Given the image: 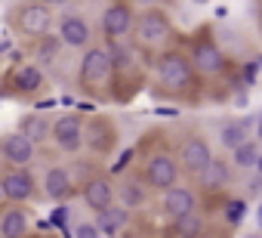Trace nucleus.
I'll return each mask as SVG.
<instances>
[{
    "label": "nucleus",
    "instance_id": "1",
    "mask_svg": "<svg viewBox=\"0 0 262 238\" xmlns=\"http://www.w3.org/2000/svg\"><path fill=\"white\" fill-rule=\"evenodd\" d=\"M136 41L142 44V47H161L167 37H170V22H167V16L164 13H158V10H145L139 19H136Z\"/></svg>",
    "mask_w": 262,
    "mask_h": 238
},
{
    "label": "nucleus",
    "instance_id": "2",
    "mask_svg": "<svg viewBox=\"0 0 262 238\" xmlns=\"http://www.w3.org/2000/svg\"><path fill=\"white\" fill-rule=\"evenodd\" d=\"M158 81L167 87V90H182L191 84V62L182 59L179 53H170L158 62Z\"/></svg>",
    "mask_w": 262,
    "mask_h": 238
},
{
    "label": "nucleus",
    "instance_id": "3",
    "mask_svg": "<svg viewBox=\"0 0 262 238\" xmlns=\"http://www.w3.org/2000/svg\"><path fill=\"white\" fill-rule=\"evenodd\" d=\"M50 22H53V13L47 4H25L19 13H16V25L19 31L31 34V37H40L50 31Z\"/></svg>",
    "mask_w": 262,
    "mask_h": 238
},
{
    "label": "nucleus",
    "instance_id": "4",
    "mask_svg": "<svg viewBox=\"0 0 262 238\" xmlns=\"http://www.w3.org/2000/svg\"><path fill=\"white\" fill-rule=\"evenodd\" d=\"M111 68H114V65H111L108 50L93 47V50H86V56H83V62H80V81L90 84V87H99V84L108 81Z\"/></svg>",
    "mask_w": 262,
    "mask_h": 238
},
{
    "label": "nucleus",
    "instance_id": "5",
    "mask_svg": "<svg viewBox=\"0 0 262 238\" xmlns=\"http://www.w3.org/2000/svg\"><path fill=\"white\" fill-rule=\"evenodd\" d=\"M133 28H136V22H133V13H129V7L114 4V7L105 10V16H102V31H105V37H108L111 44H117L120 37H126Z\"/></svg>",
    "mask_w": 262,
    "mask_h": 238
},
{
    "label": "nucleus",
    "instance_id": "6",
    "mask_svg": "<svg viewBox=\"0 0 262 238\" xmlns=\"http://www.w3.org/2000/svg\"><path fill=\"white\" fill-rule=\"evenodd\" d=\"M179 161H182V167L185 170H191V173H204L207 167H210V161H213V152H210V146L201 140V136H188L185 143H182V149H179Z\"/></svg>",
    "mask_w": 262,
    "mask_h": 238
},
{
    "label": "nucleus",
    "instance_id": "7",
    "mask_svg": "<svg viewBox=\"0 0 262 238\" xmlns=\"http://www.w3.org/2000/svg\"><path fill=\"white\" fill-rule=\"evenodd\" d=\"M53 140L59 149L65 152H74L83 146V124H80V117L77 114H62L59 121L53 124Z\"/></svg>",
    "mask_w": 262,
    "mask_h": 238
},
{
    "label": "nucleus",
    "instance_id": "8",
    "mask_svg": "<svg viewBox=\"0 0 262 238\" xmlns=\"http://www.w3.org/2000/svg\"><path fill=\"white\" fill-rule=\"evenodd\" d=\"M176 180H179V164L170 155H155L148 161V183L155 189L170 192V189H176Z\"/></svg>",
    "mask_w": 262,
    "mask_h": 238
},
{
    "label": "nucleus",
    "instance_id": "9",
    "mask_svg": "<svg viewBox=\"0 0 262 238\" xmlns=\"http://www.w3.org/2000/svg\"><path fill=\"white\" fill-rule=\"evenodd\" d=\"M191 65L204 74H219L225 68V56L213 41H198L191 47Z\"/></svg>",
    "mask_w": 262,
    "mask_h": 238
},
{
    "label": "nucleus",
    "instance_id": "10",
    "mask_svg": "<svg viewBox=\"0 0 262 238\" xmlns=\"http://www.w3.org/2000/svg\"><path fill=\"white\" fill-rule=\"evenodd\" d=\"M4 158L13 164V167H25L34 161V143L19 130V133H10L4 140Z\"/></svg>",
    "mask_w": 262,
    "mask_h": 238
},
{
    "label": "nucleus",
    "instance_id": "11",
    "mask_svg": "<svg viewBox=\"0 0 262 238\" xmlns=\"http://www.w3.org/2000/svg\"><path fill=\"white\" fill-rule=\"evenodd\" d=\"M34 195V180L28 170H10L4 176V198L7 201H28Z\"/></svg>",
    "mask_w": 262,
    "mask_h": 238
},
{
    "label": "nucleus",
    "instance_id": "12",
    "mask_svg": "<svg viewBox=\"0 0 262 238\" xmlns=\"http://www.w3.org/2000/svg\"><path fill=\"white\" fill-rule=\"evenodd\" d=\"M59 37L65 47H86L90 44V25L83 22V16H62Z\"/></svg>",
    "mask_w": 262,
    "mask_h": 238
},
{
    "label": "nucleus",
    "instance_id": "13",
    "mask_svg": "<svg viewBox=\"0 0 262 238\" xmlns=\"http://www.w3.org/2000/svg\"><path fill=\"white\" fill-rule=\"evenodd\" d=\"M111 198H114V192H111V183H108V180H90V183L83 186V201H86V207L96 210V213L108 210V207H111Z\"/></svg>",
    "mask_w": 262,
    "mask_h": 238
},
{
    "label": "nucleus",
    "instance_id": "14",
    "mask_svg": "<svg viewBox=\"0 0 262 238\" xmlns=\"http://www.w3.org/2000/svg\"><path fill=\"white\" fill-rule=\"evenodd\" d=\"M164 210H167L170 220H179L185 213H194V195L188 189H179L176 186V189L164 192Z\"/></svg>",
    "mask_w": 262,
    "mask_h": 238
},
{
    "label": "nucleus",
    "instance_id": "15",
    "mask_svg": "<svg viewBox=\"0 0 262 238\" xmlns=\"http://www.w3.org/2000/svg\"><path fill=\"white\" fill-rule=\"evenodd\" d=\"M43 192H47V198H53V201L68 198V195H71V173H68L65 167H50L47 176H43Z\"/></svg>",
    "mask_w": 262,
    "mask_h": 238
},
{
    "label": "nucleus",
    "instance_id": "16",
    "mask_svg": "<svg viewBox=\"0 0 262 238\" xmlns=\"http://www.w3.org/2000/svg\"><path fill=\"white\" fill-rule=\"evenodd\" d=\"M247 130H250V121H228V124H222L219 127V143H222V149H241L244 143H247Z\"/></svg>",
    "mask_w": 262,
    "mask_h": 238
},
{
    "label": "nucleus",
    "instance_id": "17",
    "mask_svg": "<svg viewBox=\"0 0 262 238\" xmlns=\"http://www.w3.org/2000/svg\"><path fill=\"white\" fill-rule=\"evenodd\" d=\"M13 84L22 90V93H34V90H40L43 87V71L37 68V65H19L16 71H13Z\"/></svg>",
    "mask_w": 262,
    "mask_h": 238
},
{
    "label": "nucleus",
    "instance_id": "18",
    "mask_svg": "<svg viewBox=\"0 0 262 238\" xmlns=\"http://www.w3.org/2000/svg\"><path fill=\"white\" fill-rule=\"evenodd\" d=\"M228 176H231L228 164H225L222 158H213V161H210V167L201 173V186H204L207 192H216V189H222V186L228 183Z\"/></svg>",
    "mask_w": 262,
    "mask_h": 238
},
{
    "label": "nucleus",
    "instance_id": "19",
    "mask_svg": "<svg viewBox=\"0 0 262 238\" xmlns=\"http://www.w3.org/2000/svg\"><path fill=\"white\" fill-rule=\"evenodd\" d=\"M28 232V216L16 207H10L4 216H0V235L4 238H25Z\"/></svg>",
    "mask_w": 262,
    "mask_h": 238
},
{
    "label": "nucleus",
    "instance_id": "20",
    "mask_svg": "<svg viewBox=\"0 0 262 238\" xmlns=\"http://www.w3.org/2000/svg\"><path fill=\"white\" fill-rule=\"evenodd\" d=\"M22 133L37 146V143L50 140V121H47V117H40V114H28L25 121H22Z\"/></svg>",
    "mask_w": 262,
    "mask_h": 238
},
{
    "label": "nucleus",
    "instance_id": "21",
    "mask_svg": "<svg viewBox=\"0 0 262 238\" xmlns=\"http://www.w3.org/2000/svg\"><path fill=\"white\" fill-rule=\"evenodd\" d=\"M173 232H176L179 238H198V235L204 232V220H201V213H185V216L173 220Z\"/></svg>",
    "mask_w": 262,
    "mask_h": 238
},
{
    "label": "nucleus",
    "instance_id": "22",
    "mask_svg": "<svg viewBox=\"0 0 262 238\" xmlns=\"http://www.w3.org/2000/svg\"><path fill=\"white\" fill-rule=\"evenodd\" d=\"M145 201V186L142 183H136V180H126L123 186H120V204L129 210V207H139Z\"/></svg>",
    "mask_w": 262,
    "mask_h": 238
},
{
    "label": "nucleus",
    "instance_id": "23",
    "mask_svg": "<svg viewBox=\"0 0 262 238\" xmlns=\"http://www.w3.org/2000/svg\"><path fill=\"white\" fill-rule=\"evenodd\" d=\"M259 149L253 146V143H244L241 149H234V167H241V170H250V167H256L259 164Z\"/></svg>",
    "mask_w": 262,
    "mask_h": 238
},
{
    "label": "nucleus",
    "instance_id": "24",
    "mask_svg": "<svg viewBox=\"0 0 262 238\" xmlns=\"http://www.w3.org/2000/svg\"><path fill=\"white\" fill-rule=\"evenodd\" d=\"M108 56H111V65L114 68H129V62H133V53H129L126 47H120V41L117 44H111V50H108Z\"/></svg>",
    "mask_w": 262,
    "mask_h": 238
},
{
    "label": "nucleus",
    "instance_id": "25",
    "mask_svg": "<svg viewBox=\"0 0 262 238\" xmlns=\"http://www.w3.org/2000/svg\"><path fill=\"white\" fill-rule=\"evenodd\" d=\"M59 44H62V37H40L37 59H40V62H50V59H56V53H59Z\"/></svg>",
    "mask_w": 262,
    "mask_h": 238
},
{
    "label": "nucleus",
    "instance_id": "26",
    "mask_svg": "<svg viewBox=\"0 0 262 238\" xmlns=\"http://www.w3.org/2000/svg\"><path fill=\"white\" fill-rule=\"evenodd\" d=\"M244 213H247V201H241V198L225 201V220H228V223H241Z\"/></svg>",
    "mask_w": 262,
    "mask_h": 238
},
{
    "label": "nucleus",
    "instance_id": "27",
    "mask_svg": "<svg viewBox=\"0 0 262 238\" xmlns=\"http://www.w3.org/2000/svg\"><path fill=\"white\" fill-rule=\"evenodd\" d=\"M96 226H99L102 238H114V235L120 232V226H117V223H114V220H111L105 210H102V213H96Z\"/></svg>",
    "mask_w": 262,
    "mask_h": 238
},
{
    "label": "nucleus",
    "instance_id": "28",
    "mask_svg": "<svg viewBox=\"0 0 262 238\" xmlns=\"http://www.w3.org/2000/svg\"><path fill=\"white\" fill-rule=\"evenodd\" d=\"M74 238H102V232H99L96 223H80V226L74 229Z\"/></svg>",
    "mask_w": 262,
    "mask_h": 238
},
{
    "label": "nucleus",
    "instance_id": "29",
    "mask_svg": "<svg viewBox=\"0 0 262 238\" xmlns=\"http://www.w3.org/2000/svg\"><path fill=\"white\" fill-rule=\"evenodd\" d=\"M105 213H108V216H111V220H114V223H117L120 229H123V226L129 223V213H126V207H123V204H120V207H108Z\"/></svg>",
    "mask_w": 262,
    "mask_h": 238
},
{
    "label": "nucleus",
    "instance_id": "30",
    "mask_svg": "<svg viewBox=\"0 0 262 238\" xmlns=\"http://www.w3.org/2000/svg\"><path fill=\"white\" fill-rule=\"evenodd\" d=\"M241 71H244V77H247V84H253V81H256V65H253V62H247V65H244Z\"/></svg>",
    "mask_w": 262,
    "mask_h": 238
},
{
    "label": "nucleus",
    "instance_id": "31",
    "mask_svg": "<svg viewBox=\"0 0 262 238\" xmlns=\"http://www.w3.org/2000/svg\"><path fill=\"white\" fill-rule=\"evenodd\" d=\"M65 216H68V207H59V210L53 213V220H50V223H53V226H62V223H65Z\"/></svg>",
    "mask_w": 262,
    "mask_h": 238
},
{
    "label": "nucleus",
    "instance_id": "32",
    "mask_svg": "<svg viewBox=\"0 0 262 238\" xmlns=\"http://www.w3.org/2000/svg\"><path fill=\"white\" fill-rule=\"evenodd\" d=\"M139 4H148V10H155L158 4H164V0H139Z\"/></svg>",
    "mask_w": 262,
    "mask_h": 238
},
{
    "label": "nucleus",
    "instance_id": "33",
    "mask_svg": "<svg viewBox=\"0 0 262 238\" xmlns=\"http://www.w3.org/2000/svg\"><path fill=\"white\" fill-rule=\"evenodd\" d=\"M40 4H47V7H59V4H65V0H40Z\"/></svg>",
    "mask_w": 262,
    "mask_h": 238
},
{
    "label": "nucleus",
    "instance_id": "34",
    "mask_svg": "<svg viewBox=\"0 0 262 238\" xmlns=\"http://www.w3.org/2000/svg\"><path fill=\"white\" fill-rule=\"evenodd\" d=\"M256 136L262 140V117H259V124H256Z\"/></svg>",
    "mask_w": 262,
    "mask_h": 238
},
{
    "label": "nucleus",
    "instance_id": "35",
    "mask_svg": "<svg viewBox=\"0 0 262 238\" xmlns=\"http://www.w3.org/2000/svg\"><path fill=\"white\" fill-rule=\"evenodd\" d=\"M256 220H259V226H262V201H259V210H256Z\"/></svg>",
    "mask_w": 262,
    "mask_h": 238
},
{
    "label": "nucleus",
    "instance_id": "36",
    "mask_svg": "<svg viewBox=\"0 0 262 238\" xmlns=\"http://www.w3.org/2000/svg\"><path fill=\"white\" fill-rule=\"evenodd\" d=\"M256 170H259V176H262V155H259V164H256Z\"/></svg>",
    "mask_w": 262,
    "mask_h": 238
},
{
    "label": "nucleus",
    "instance_id": "37",
    "mask_svg": "<svg viewBox=\"0 0 262 238\" xmlns=\"http://www.w3.org/2000/svg\"><path fill=\"white\" fill-rule=\"evenodd\" d=\"M194 4H201V7H204V4H210V0H194Z\"/></svg>",
    "mask_w": 262,
    "mask_h": 238
},
{
    "label": "nucleus",
    "instance_id": "38",
    "mask_svg": "<svg viewBox=\"0 0 262 238\" xmlns=\"http://www.w3.org/2000/svg\"><path fill=\"white\" fill-rule=\"evenodd\" d=\"M247 238H259V235H247Z\"/></svg>",
    "mask_w": 262,
    "mask_h": 238
}]
</instances>
